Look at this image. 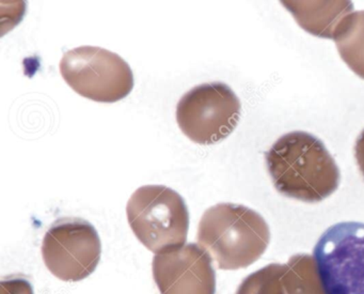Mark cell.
I'll return each mask as SVG.
<instances>
[{
  "mask_svg": "<svg viewBox=\"0 0 364 294\" xmlns=\"http://www.w3.org/2000/svg\"><path fill=\"white\" fill-rule=\"evenodd\" d=\"M326 294H364V224L344 221L328 228L314 247Z\"/></svg>",
  "mask_w": 364,
  "mask_h": 294,
  "instance_id": "obj_6",
  "label": "cell"
},
{
  "mask_svg": "<svg viewBox=\"0 0 364 294\" xmlns=\"http://www.w3.org/2000/svg\"><path fill=\"white\" fill-rule=\"evenodd\" d=\"M341 58L364 80V10L344 19L334 37Z\"/></svg>",
  "mask_w": 364,
  "mask_h": 294,
  "instance_id": "obj_10",
  "label": "cell"
},
{
  "mask_svg": "<svg viewBox=\"0 0 364 294\" xmlns=\"http://www.w3.org/2000/svg\"><path fill=\"white\" fill-rule=\"evenodd\" d=\"M210 256L195 243L153 258V278L161 294H215L216 274Z\"/></svg>",
  "mask_w": 364,
  "mask_h": 294,
  "instance_id": "obj_8",
  "label": "cell"
},
{
  "mask_svg": "<svg viewBox=\"0 0 364 294\" xmlns=\"http://www.w3.org/2000/svg\"><path fill=\"white\" fill-rule=\"evenodd\" d=\"M281 4L291 12L298 25L306 33L323 39L334 40L344 19L353 11V3L347 0H287Z\"/></svg>",
  "mask_w": 364,
  "mask_h": 294,
  "instance_id": "obj_9",
  "label": "cell"
},
{
  "mask_svg": "<svg viewBox=\"0 0 364 294\" xmlns=\"http://www.w3.org/2000/svg\"><path fill=\"white\" fill-rule=\"evenodd\" d=\"M283 283L287 294H326L315 258L308 253L289 258Z\"/></svg>",
  "mask_w": 364,
  "mask_h": 294,
  "instance_id": "obj_11",
  "label": "cell"
},
{
  "mask_svg": "<svg viewBox=\"0 0 364 294\" xmlns=\"http://www.w3.org/2000/svg\"><path fill=\"white\" fill-rule=\"evenodd\" d=\"M0 294H33V285L23 275H12L1 279Z\"/></svg>",
  "mask_w": 364,
  "mask_h": 294,
  "instance_id": "obj_13",
  "label": "cell"
},
{
  "mask_svg": "<svg viewBox=\"0 0 364 294\" xmlns=\"http://www.w3.org/2000/svg\"><path fill=\"white\" fill-rule=\"evenodd\" d=\"M61 75L75 93L102 103H114L133 90L129 63L116 53L97 46H80L65 53Z\"/></svg>",
  "mask_w": 364,
  "mask_h": 294,
  "instance_id": "obj_4",
  "label": "cell"
},
{
  "mask_svg": "<svg viewBox=\"0 0 364 294\" xmlns=\"http://www.w3.org/2000/svg\"><path fill=\"white\" fill-rule=\"evenodd\" d=\"M274 189L308 204L323 201L338 189L340 169L319 138L308 132L284 134L265 153Z\"/></svg>",
  "mask_w": 364,
  "mask_h": 294,
  "instance_id": "obj_1",
  "label": "cell"
},
{
  "mask_svg": "<svg viewBox=\"0 0 364 294\" xmlns=\"http://www.w3.org/2000/svg\"><path fill=\"white\" fill-rule=\"evenodd\" d=\"M127 221L138 240L152 253L184 246L189 212L182 196L165 185H144L129 198Z\"/></svg>",
  "mask_w": 364,
  "mask_h": 294,
  "instance_id": "obj_3",
  "label": "cell"
},
{
  "mask_svg": "<svg viewBox=\"0 0 364 294\" xmlns=\"http://www.w3.org/2000/svg\"><path fill=\"white\" fill-rule=\"evenodd\" d=\"M285 264L272 263L252 273L240 283L235 294H287L283 276Z\"/></svg>",
  "mask_w": 364,
  "mask_h": 294,
  "instance_id": "obj_12",
  "label": "cell"
},
{
  "mask_svg": "<svg viewBox=\"0 0 364 294\" xmlns=\"http://www.w3.org/2000/svg\"><path fill=\"white\" fill-rule=\"evenodd\" d=\"M355 157L358 167L364 178V130L358 136L355 145Z\"/></svg>",
  "mask_w": 364,
  "mask_h": 294,
  "instance_id": "obj_14",
  "label": "cell"
},
{
  "mask_svg": "<svg viewBox=\"0 0 364 294\" xmlns=\"http://www.w3.org/2000/svg\"><path fill=\"white\" fill-rule=\"evenodd\" d=\"M269 242V227L265 219L242 204H216L200 219L198 244L220 270L248 268L263 256Z\"/></svg>",
  "mask_w": 364,
  "mask_h": 294,
  "instance_id": "obj_2",
  "label": "cell"
},
{
  "mask_svg": "<svg viewBox=\"0 0 364 294\" xmlns=\"http://www.w3.org/2000/svg\"><path fill=\"white\" fill-rule=\"evenodd\" d=\"M101 255V238L97 229L80 217L57 219L42 243L46 268L63 281H80L90 276Z\"/></svg>",
  "mask_w": 364,
  "mask_h": 294,
  "instance_id": "obj_7",
  "label": "cell"
},
{
  "mask_svg": "<svg viewBox=\"0 0 364 294\" xmlns=\"http://www.w3.org/2000/svg\"><path fill=\"white\" fill-rule=\"evenodd\" d=\"M240 110V99L228 85L205 83L181 98L176 105V121L191 142L213 145L235 130Z\"/></svg>",
  "mask_w": 364,
  "mask_h": 294,
  "instance_id": "obj_5",
  "label": "cell"
}]
</instances>
